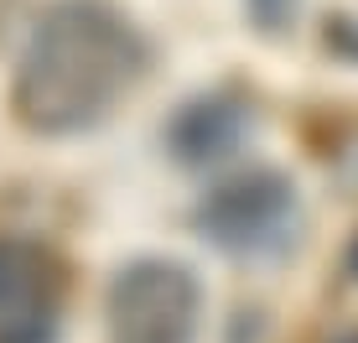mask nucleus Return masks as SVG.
Segmentation results:
<instances>
[{
	"instance_id": "1",
	"label": "nucleus",
	"mask_w": 358,
	"mask_h": 343,
	"mask_svg": "<svg viewBox=\"0 0 358 343\" xmlns=\"http://www.w3.org/2000/svg\"><path fill=\"white\" fill-rule=\"evenodd\" d=\"M151 47L145 36L104 0H57L42 10L16 63L21 125L36 136H78L115 115L145 78Z\"/></svg>"
},
{
	"instance_id": "3",
	"label": "nucleus",
	"mask_w": 358,
	"mask_h": 343,
	"mask_svg": "<svg viewBox=\"0 0 358 343\" xmlns=\"http://www.w3.org/2000/svg\"><path fill=\"white\" fill-rule=\"evenodd\" d=\"M301 218L296 182L280 167H244L224 177L197 203V229L229 255H275L286 250Z\"/></svg>"
},
{
	"instance_id": "5",
	"label": "nucleus",
	"mask_w": 358,
	"mask_h": 343,
	"mask_svg": "<svg viewBox=\"0 0 358 343\" xmlns=\"http://www.w3.org/2000/svg\"><path fill=\"white\" fill-rule=\"evenodd\" d=\"M244 130H250V109H244V104L224 99V94H213V99H192L177 115V125H171V151H177L187 167H203V162L229 156L234 146L244 141Z\"/></svg>"
},
{
	"instance_id": "4",
	"label": "nucleus",
	"mask_w": 358,
	"mask_h": 343,
	"mask_svg": "<svg viewBox=\"0 0 358 343\" xmlns=\"http://www.w3.org/2000/svg\"><path fill=\"white\" fill-rule=\"evenodd\" d=\"M63 271L36 239L0 234V343H52Z\"/></svg>"
},
{
	"instance_id": "6",
	"label": "nucleus",
	"mask_w": 358,
	"mask_h": 343,
	"mask_svg": "<svg viewBox=\"0 0 358 343\" xmlns=\"http://www.w3.org/2000/svg\"><path fill=\"white\" fill-rule=\"evenodd\" d=\"M250 10L265 31H286V21L296 16V0H250Z\"/></svg>"
},
{
	"instance_id": "7",
	"label": "nucleus",
	"mask_w": 358,
	"mask_h": 343,
	"mask_svg": "<svg viewBox=\"0 0 358 343\" xmlns=\"http://www.w3.org/2000/svg\"><path fill=\"white\" fill-rule=\"evenodd\" d=\"M348 271L358 276V234H353V244H348Z\"/></svg>"
},
{
	"instance_id": "8",
	"label": "nucleus",
	"mask_w": 358,
	"mask_h": 343,
	"mask_svg": "<svg viewBox=\"0 0 358 343\" xmlns=\"http://www.w3.org/2000/svg\"><path fill=\"white\" fill-rule=\"evenodd\" d=\"M332 343H358V328H353V333H343V338H332Z\"/></svg>"
},
{
	"instance_id": "2",
	"label": "nucleus",
	"mask_w": 358,
	"mask_h": 343,
	"mask_svg": "<svg viewBox=\"0 0 358 343\" xmlns=\"http://www.w3.org/2000/svg\"><path fill=\"white\" fill-rule=\"evenodd\" d=\"M203 328V286L182 260H130L109 281V343H192Z\"/></svg>"
}]
</instances>
